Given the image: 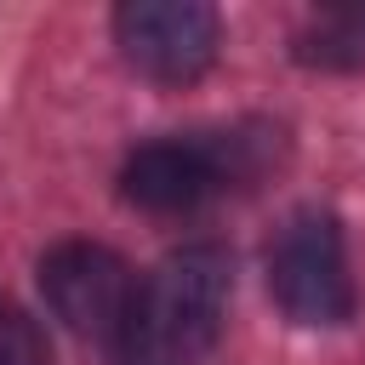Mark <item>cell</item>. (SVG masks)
<instances>
[{
    "instance_id": "1",
    "label": "cell",
    "mask_w": 365,
    "mask_h": 365,
    "mask_svg": "<svg viewBox=\"0 0 365 365\" xmlns=\"http://www.w3.org/2000/svg\"><path fill=\"white\" fill-rule=\"evenodd\" d=\"M234 297V262L222 245L200 240L171 257H160L125 308V325L114 336V365H200L228 319Z\"/></svg>"
},
{
    "instance_id": "2",
    "label": "cell",
    "mask_w": 365,
    "mask_h": 365,
    "mask_svg": "<svg viewBox=\"0 0 365 365\" xmlns=\"http://www.w3.org/2000/svg\"><path fill=\"white\" fill-rule=\"evenodd\" d=\"M279 148V131L268 125H240V131H188V137H154L125 154L120 165V194L137 211L154 217H182L200 211L205 200L245 188L268 171Z\"/></svg>"
},
{
    "instance_id": "3",
    "label": "cell",
    "mask_w": 365,
    "mask_h": 365,
    "mask_svg": "<svg viewBox=\"0 0 365 365\" xmlns=\"http://www.w3.org/2000/svg\"><path fill=\"white\" fill-rule=\"evenodd\" d=\"M268 291L285 319L297 325H348L354 319V274H348V245L342 222L319 205H302L279 222L268 240Z\"/></svg>"
},
{
    "instance_id": "4",
    "label": "cell",
    "mask_w": 365,
    "mask_h": 365,
    "mask_svg": "<svg viewBox=\"0 0 365 365\" xmlns=\"http://www.w3.org/2000/svg\"><path fill=\"white\" fill-rule=\"evenodd\" d=\"M114 46L137 74L188 86L217 63L222 17L205 0H125L114 11Z\"/></svg>"
},
{
    "instance_id": "5",
    "label": "cell",
    "mask_w": 365,
    "mask_h": 365,
    "mask_svg": "<svg viewBox=\"0 0 365 365\" xmlns=\"http://www.w3.org/2000/svg\"><path fill=\"white\" fill-rule=\"evenodd\" d=\"M131 291H137V274L125 268L120 251H108L97 240H63L40 257V297L74 336L114 348Z\"/></svg>"
},
{
    "instance_id": "6",
    "label": "cell",
    "mask_w": 365,
    "mask_h": 365,
    "mask_svg": "<svg viewBox=\"0 0 365 365\" xmlns=\"http://www.w3.org/2000/svg\"><path fill=\"white\" fill-rule=\"evenodd\" d=\"M291 57L302 68H331V74L365 68V6H325V11H314L297 29Z\"/></svg>"
},
{
    "instance_id": "7",
    "label": "cell",
    "mask_w": 365,
    "mask_h": 365,
    "mask_svg": "<svg viewBox=\"0 0 365 365\" xmlns=\"http://www.w3.org/2000/svg\"><path fill=\"white\" fill-rule=\"evenodd\" d=\"M0 365H51V342L40 319L0 291Z\"/></svg>"
}]
</instances>
